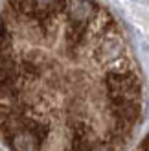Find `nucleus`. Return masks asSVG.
Returning <instances> with one entry per match:
<instances>
[{
  "label": "nucleus",
  "mask_w": 149,
  "mask_h": 151,
  "mask_svg": "<svg viewBox=\"0 0 149 151\" xmlns=\"http://www.w3.org/2000/svg\"><path fill=\"white\" fill-rule=\"evenodd\" d=\"M145 78L101 0H6L0 140L9 151H125L145 114Z\"/></svg>",
  "instance_id": "nucleus-1"
}]
</instances>
